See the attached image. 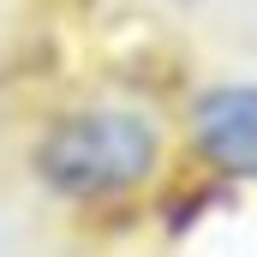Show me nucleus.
Returning a JSON list of instances; mask_svg holds the SVG:
<instances>
[{
	"label": "nucleus",
	"instance_id": "nucleus-2",
	"mask_svg": "<svg viewBox=\"0 0 257 257\" xmlns=\"http://www.w3.org/2000/svg\"><path fill=\"white\" fill-rule=\"evenodd\" d=\"M192 150L221 180H257V84H215L197 96Z\"/></svg>",
	"mask_w": 257,
	"mask_h": 257
},
{
	"label": "nucleus",
	"instance_id": "nucleus-1",
	"mask_svg": "<svg viewBox=\"0 0 257 257\" xmlns=\"http://www.w3.org/2000/svg\"><path fill=\"white\" fill-rule=\"evenodd\" d=\"M162 168V132L132 108H84L48 126L36 144V174L72 203H108L150 186Z\"/></svg>",
	"mask_w": 257,
	"mask_h": 257
}]
</instances>
